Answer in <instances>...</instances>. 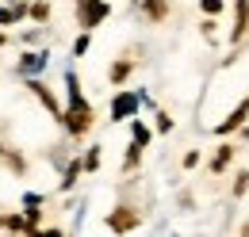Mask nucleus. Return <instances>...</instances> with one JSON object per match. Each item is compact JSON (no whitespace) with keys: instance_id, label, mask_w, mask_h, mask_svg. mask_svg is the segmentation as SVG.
I'll return each instance as SVG.
<instances>
[{"instance_id":"1","label":"nucleus","mask_w":249,"mask_h":237,"mask_svg":"<svg viewBox=\"0 0 249 237\" xmlns=\"http://www.w3.org/2000/svg\"><path fill=\"white\" fill-rule=\"evenodd\" d=\"M65 126L81 138L89 126H92V111H89V103H85V96H81V85H77V77L69 73V111H65Z\"/></svg>"},{"instance_id":"2","label":"nucleus","mask_w":249,"mask_h":237,"mask_svg":"<svg viewBox=\"0 0 249 237\" xmlns=\"http://www.w3.org/2000/svg\"><path fill=\"white\" fill-rule=\"evenodd\" d=\"M107 12H111L107 0H85V4H81V27H96Z\"/></svg>"},{"instance_id":"3","label":"nucleus","mask_w":249,"mask_h":237,"mask_svg":"<svg viewBox=\"0 0 249 237\" xmlns=\"http://www.w3.org/2000/svg\"><path fill=\"white\" fill-rule=\"evenodd\" d=\"M246 118H249V96H246V100H242V103H238V107H234L226 118H222V122H218L215 130H218V134H230V130H238Z\"/></svg>"},{"instance_id":"4","label":"nucleus","mask_w":249,"mask_h":237,"mask_svg":"<svg viewBox=\"0 0 249 237\" xmlns=\"http://www.w3.org/2000/svg\"><path fill=\"white\" fill-rule=\"evenodd\" d=\"M138 226V210H130V207H119L115 214H107V230H134Z\"/></svg>"},{"instance_id":"5","label":"nucleus","mask_w":249,"mask_h":237,"mask_svg":"<svg viewBox=\"0 0 249 237\" xmlns=\"http://www.w3.org/2000/svg\"><path fill=\"white\" fill-rule=\"evenodd\" d=\"M138 111V96L134 92H123L119 100H115V107H111V118H126V115H134Z\"/></svg>"},{"instance_id":"6","label":"nucleus","mask_w":249,"mask_h":237,"mask_svg":"<svg viewBox=\"0 0 249 237\" xmlns=\"http://www.w3.org/2000/svg\"><path fill=\"white\" fill-rule=\"evenodd\" d=\"M234 4H238V23H234V34H230V38L238 42V38L249 31V0H234Z\"/></svg>"},{"instance_id":"7","label":"nucleus","mask_w":249,"mask_h":237,"mask_svg":"<svg viewBox=\"0 0 249 237\" xmlns=\"http://www.w3.org/2000/svg\"><path fill=\"white\" fill-rule=\"evenodd\" d=\"M27 88H31V92H35V96H38V100H42V103H46V107H50V111H54V115H58V118H62V115H65L62 107H58V103H54V96H50V92L42 88V85H38V81H31V85H27Z\"/></svg>"},{"instance_id":"8","label":"nucleus","mask_w":249,"mask_h":237,"mask_svg":"<svg viewBox=\"0 0 249 237\" xmlns=\"http://www.w3.org/2000/svg\"><path fill=\"white\" fill-rule=\"evenodd\" d=\"M142 12H146L150 19H165V16H169V4H165V0H146Z\"/></svg>"},{"instance_id":"9","label":"nucleus","mask_w":249,"mask_h":237,"mask_svg":"<svg viewBox=\"0 0 249 237\" xmlns=\"http://www.w3.org/2000/svg\"><path fill=\"white\" fill-rule=\"evenodd\" d=\"M0 226H4V230H16V234H19V230H35V226H31V218L23 222L19 214H4V218H0Z\"/></svg>"},{"instance_id":"10","label":"nucleus","mask_w":249,"mask_h":237,"mask_svg":"<svg viewBox=\"0 0 249 237\" xmlns=\"http://www.w3.org/2000/svg\"><path fill=\"white\" fill-rule=\"evenodd\" d=\"M230 161H234V146H222V149H218V157L211 161V169H215V172H222Z\"/></svg>"},{"instance_id":"11","label":"nucleus","mask_w":249,"mask_h":237,"mask_svg":"<svg viewBox=\"0 0 249 237\" xmlns=\"http://www.w3.org/2000/svg\"><path fill=\"white\" fill-rule=\"evenodd\" d=\"M130 69H134V61H115V69H111V81H115V85H123L126 77H130Z\"/></svg>"},{"instance_id":"12","label":"nucleus","mask_w":249,"mask_h":237,"mask_svg":"<svg viewBox=\"0 0 249 237\" xmlns=\"http://www.w3.org/2000/svg\"><path fill=\"white\" fill-rule=\"evenodd\" d=\"M23 12H27L23 4H16V8H0V23H16V19L23 16Z\"/></svg>"},{"instance_id":"13","label":"nucleus","mask_w":249,"mask_h":237,"mask_svg":"<svg viewBox=\"0 0 249 237\" xmlns=\"http://www.w3.org/2000/svg\"><path fill=\"white\" fill-rule=\"evenodd\" d=\"M31 19H35V23H46V19H50V4H42V0L31 4Z\"/></svg>"},{"instance_id":"14","label":"nucleus","mask_w":249,"mask_h":237,"mask_svg":"<svg viewBox=\"0 0 249 237\" xmlns=\"http://www.w3.org/2000/svg\"><path fill=\"white\" fill-rule=\"evenodd\" d=\"M130 138H134L138 146H146V142H150V126H142V122H134V126H130Z\"/></svg>"},{"instance_id":"15","label":"nucleus","mask_w":249,"mask_h":237,"mask_svg":"<svg viewBox=\"0 0 249 237\" xmlns=\"http://www.w3.org/2000/svg\"><path fill=\"white\" fill-rule=\"evenodd\" d=\"M77 176H81V161H73V165L65 169V180H62V187H73V184H77Z\"/></svg>"},{"instance_id":"16","label":"nucleus","mask_w":249,"mask_h":237,"mask_svg":"<svg viewBox=\"0 0 249 237\" xmlns=\"http://www.w3.org/2000/svg\"><path fill=\"white\" fill-rule=\"evenodd\" d=\"M199 4H203L207 16H218V12H222V0H199Z\"/></svg>"},{"instance_id":"17","label":"nucleus","mask_w":249,"mask_h":237,"mask_svg":"<svg viewBox=\"0 0 249 237\" xmlns=\"http://www.w3.org/2000/svg\"><path fill=\"white\" fill-rule=\"evenodd\" d=\"M42 65V54H27V61H23V69H38Z\"/></svg>"},{"instance_id":"18","label":"nucleus","mask_w":249,"mask_h":237,"mask_svg":"<svg viewBox=\"0 0 249 237\" xmlns=\"http://www.w3.org/2000/svg\"><path fill=\"white\" fill-rule=\"evenodd\" d=\"M85 50H89V34H81V38L73 42V54H85Z\"/></svg>"},{"instance_id":"19","label":"nucleus","mask_w":249,"mask_h":237,"mask_svg":"<svg viewBox=\"0 0 249 237\" xmlns=\"http://www.w3.org/2000/svg\"><path fill=\"white\" fill-rule=\"evenodd\" d=\"M157 130H161V134L173 130V118H169V115H157Z\"/></svg>"},{"instance_id":"20","label":"nucleus","mask_w":249,"mask_h":237,"mask_svg":"<svg viewBox=\"0 0 249 237\" xmlns=\"http://www.w3.org/2000/svg\"><path fill=\"white\" fill-rule=\"evenodd\" d=\"M96 165H100V149H92V153L85 157V169H96Z\"/></svg>"},{"instance_id":"21","label":"nucleus","mask_w":249,"mask_h":237,"mask_svg":"<svg viewBox=\"0 0 249 237\" xmlns=\"http://www.w3.org/2000/svg\"><path fill=\"white\" fill-rule=\"evenodd\" d=\"M246 187H249V176H246V172H242V176H238V184H234V191H238V195H242V191H246Z\"/></svg>"},{"instance_id":"22","label":"nucleus","mask_w":249,"mask_h":237,"mask_svg":"<svg viewBox=\"0 0 249 237\" xmlns=\"http://www.w3.org/2000/svg\"><path fill=\"white\" fill-rule=\"evenodd\" d=\"M0 46H4V34H0Z\"/></svg>"},{"instance_id":"23","label":"nucleus","mask_w":249,"mask_h":237,"mask_svg":"<svg viewBox=\"0 0 249 237\" xmlns=\"http://www.w3.org/2000/svg\"><path fill=\"white\" fill-rule=\"evenodd\" d=\"M77 4H85V0H77Z\"/></svg>"},{"instance_id":"24","label":"nucleus","mask_w":249,"mask_h":237,"mask_svg":"<svg viewBox=\"0 0 249 237\" xmlns=\"http://www.w3.org/2000/svg\"><path fill=\"white\" fill-rule=\"evenodd\" d=\"M246 234H249V226H246Z\"/></svg>"}]
</instances>
